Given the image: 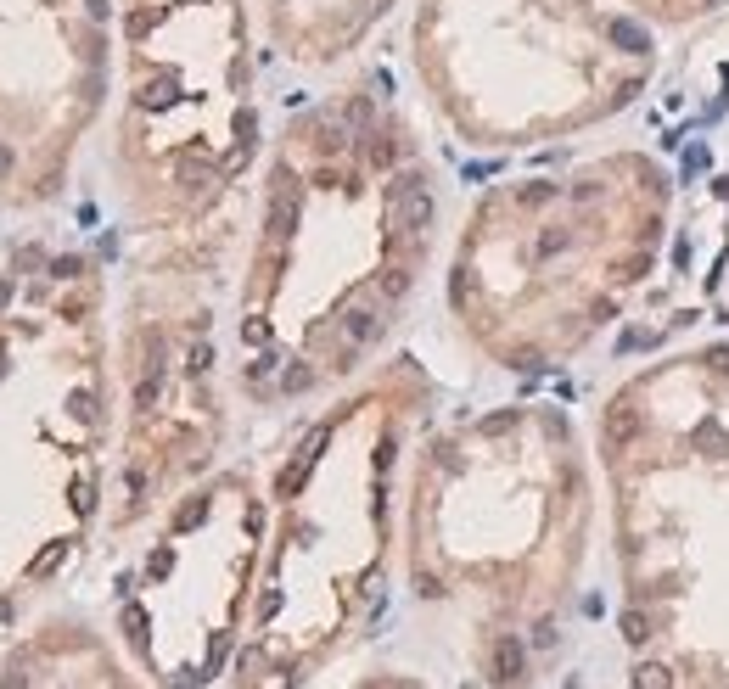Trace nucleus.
Listing matches in <instances>:
<instances>
[{"instance_id":"obj_1","label":"nucleus","mask_w":729,"mask_h":689,"mask_svg":"<svg viewBox=\"0 0 729 689\" xmlns=\"http://www.w3.org/2000/svg\"><path fill=\"white\" fill-rule=\"evenodd\" d=\"M634 689H729V348L640 370L601 409Z\"/></svg>"},{"instance_id":"obj_2","label":"nucleus","mask_w":729,"mask_h":689,"mask_svg":"<svg viewBox=\"0 0 729 689\" xmlns=\"http://www.w3.org/2000/svg\"><path fill=\"white\" fill-rule=\"evenodd\" d=\"M584 533V454L556 409H494L427 449L410 589L427 605H472V656L488 689H533L544 678L561 650Z\"/></svg>"},{"instance_id":"obj_3","label":"nucleus","mask_w":729,"mask_h":689,"mask_svg":"<svg viewBox=\"0 0 729 689\" xmlns=\"http://www.w3.org/2000/svg\"><path fill=\"white\" fill-rule=\"evenodd\" d=\"M662 236L668 174L651 157L623 152L561 180H516L472 219L449 303L505 370H550L657 269Z\"/></svg>"},{"instance_id":"obj_4","label":"nucleus","mask_w":729,"mask_h":689,"mask_svg":"<svg viewBox=\"0 0 729 689\" xmlns=\"http://www.w3.org/2000/svg\"><path fill=\"white\" fill-rule=\"evenodd\" d=\"M0 689H158L85 622H45L0 656Z\"/></svg>"},{"instance_id":"obj_5","label":"nucleus","mask_w":729,"mask_h":689,"mask_svg":"<svg viewBox=\"0 0 729 689\" xmlns=\"http://www.w3.org/2000/svg\"><path fill=\"white\" fill-rule=\"evenodd\" d=\"M354 689H432V684H421L410 673H371V678H359Z\"/></svg>"}]
</instances>
